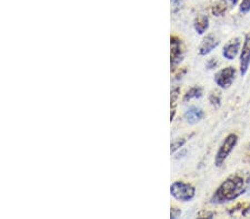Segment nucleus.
Wrapping results in <instances>:
<instances>
[{"instance_id":"nucleus-15","label":"nucleus","mask_w":250,"mask_h":219,"mask_svg":"<svg viewBox=\"0 0 250 219\" xmlns=\"http://www.w3.org/2000/svg\"><path fill=\"white\" fill-rule=\"evenodd\" d=\"M179 94H180V89H179V88H175L173 91H171V96H170L171 110H176V105H177Z\"/></svg>"},{"instance_id":"nucleus-11","label":"nucleus","mask_w":250,"mask_h":219,"mask_svg":"<svg viewBox=\"0 0 250 219\" xmlns=\"http://www.w3.org/2000/svg\"><path fill=\"white\" fill-rule=\"evenodd\" d=\"M202 96V89L199 87H194L191 88L189 91L183 95V102H188V101L193 99H199V97Z\"/></svg>"},{"instance_id":"nucleus-18","label":"nucleus","mask_w":250,"mask_h":219,"mask_svg":"<svg viewBox=\"0 0 250 219\" xmlns=\"http://www.w3.org/2000/svg\"><path fill=\"white\" fill-rule=\"evenodd\" d=\"M227 1H230L232 3V5H237L238 3V1H239V0H227Z\"/></svg>"},{"instance_id":"nucleus-4","label":"nucleus","mask_w":250,"mask_h":219,"mask_svg":"<svg viewBox=\"0 0 250 219\" xmlns=\"http://www.w3.org/2000/svg\"><path fill=\"white\" fill-rule=\"evenodd\" d=\"M236 78V69L233 66H227L214 74V82L221 89H228Z\"/></svg>"},{"instance_id":"nucleus-10","label":"nucleus","mask_w":250,"mask_h":219,"mask_svg":"<svg viewBox=\"0 0 250 219\" xmlns=\"http://www.w3.org/2000/svg\"><path fill=\"white\" fill-rule=\"evenodd\" d=\"M194 28L198 34H204L209 28V19L207 16H199L194 21Z\"/></svg>"},{"instance_id":"nucleus-3","label":"nucleus","mask_w":250,"mask_h":219,"mask_svg":"<svg viewBox=\"0 0 250 219\" xmlns=\"http://www.w3.org/2000/svg\"><path fill=\"white\" fill-rule=\"evenodd\" d=\"M237 142H238V136L236 134L232 133V134L227 135V138L222 141L219 148H218L216 157H214V165L217 167H220L222 164L225 163V161L227 159L230 153H232L233 148H235V146L237 145Z\"/></svg>"},{"instance_id":"nucleus-8","label":"nucleus","mask_w":250,"mask_h":219,"mask_svg":"<svg viewBox=\"0 0 250 219\" xmlns=\"http://www.w3.org/2000/svg\"><path fill=\"white\" fill-rule=\"evenodd\" d=\"M218 46H219L218 39L214 37V34H209V36L204 38V40H202L200 46H199V54H200V56H207V54L213 52Z\"/></svg>"},{"instance_id":"nucleus-6","label":"nucleus","mask_w":250,"mask_h":219,"mask_svg":"<svg viewBox=\"0 0 250 219\" xmlns=\"http://www.w3.org/2000/svg\"><path fill=\"white\" fill-rule=\"evenodd\" d=\"M250 66V33H246L243 49L240 52V62H239V73L244 77L248 72Z\"/></svg>"},{"instance_id":"nucleus-12","label":"nucleus","mask_w":250,"mask_h":219,"mask_svg":"<svg viewBox=\"0 0 250 219\" xmlns=\"http://www.w3.org/2000/svg\"><path fill=\"white\" fill-rule=\"evenodd\" d=\"M187 142V138H179L177 140H175L173 143H171V147H170V152L171 154H175L176 152L185 145V143Z\"/></svg>"},{"instance_id":"nucleus-16","label":"nucleus","mask_w":250,"mask_h":219,"mask_svg":"<svg viewBox=\"0 0 250 219\" xmlns=\"http://www.w3.org/2000/svg\"><path fill=\"white\" fill-rule=\"evenodd\" d=\"M239 11L241 14H248L250 11V0H241L240 6H239Z\"/></svg>"},{"instance_id":"nucleus-2","label":"nucleus","mask_w":250,"mask_h":219,"mask_svg":"<svg viewBox=\"0 0 250 219\" xmlns=\"http://www.w3.org/2000/svg\"><path fill=\"white\" fill-rule=\"evenodd\" d=\"M170 195L176 201L188 203L195 198L196 189L191 184L182 181H176L170 186Z\"/></svg>"},{"instance_id":"nucleus-1","label":"nucleus","mask_w":250,"mask_h":219,"mask_svg":"<svg viewBox=\"0 0 250 219\" xmlns=\"http://www.w3.org/2000/svg\"><path fill=\"white\" fill-rule=\"evenodd\" d=\"M247 182L244 176L235 174L221 183L212 197L213 204H224L227 202H232L243 195L246 190Z\"/></svg>"},{"instance_id":"nucleus-5","label":"nucleus","mask_w":250,"mask_h":219,"mask_svg":"<svg viewBox=\"0 0 250 219\" xmlns=\"http://www.w3.org/2000/svg\"><path fill=\"white\" fill-rule=\"evenodd\" d=\"M170 64L171 68L176 69L179 65V63L182 61L183 58V45L180 39L176 36L170 38Z\"/></svg>"},{"instance_id":"nucleus-14","label":"nucleus","mask_w":250,"mask_h":219,"mask_svg":"<svg viewBox=\"0 0 250 219\" xmlns=\"http://www.w3.org/2000/svg\"><path fill=\"white\" fill-rule=\"evenodd\" d=\"M209 101H210V103H212L214 108H219L220 107V103H221L220 92L214 91L212 94H210V96H209Z\"/></svg>"},{"instance_id":"nucleus-19","label":"nucleus","mask_w":250,"mask_h":219,"mask_svg":"<svg viewBox=\"0 0 250 219\" xmlns=\"http://www.w3.org/2000/svg\"><path fill=\"white\" fill-rule=\"evenodd\" d=\"M173 1H177V0H173Z\"/></svg>"},{"instance_id":"nucleus-7","label":"nucleus","mask_w":250,"mask_h":219,"mask_svg":"<svg viewBox=\"0 0 250 219\" xmlns=\"http://www.w3.org/2000/svg\"><path fill=\"white\" fill-rule=\"evenodd\" d=\"M240 46L241 42L239 38L232 39V40L225 45L224 49H222V56H224L225 59H227V60H235L238 53H239Z\"/></svg>"},{"instance_id":"nucleus-17","label":"nucleus","mask_w":250,"mask_h":219,"mask_svg":"<svg viewBox=\"0 0 250 219\" xmlns=\"http://www.w3.org/2000/svg\"><path fill=\"white\" fill-rule=\"evenodd\" d=\"M181 214V212H180V209H178V208H171V212H170V217L173 218V219H176V218H178V216L179 215Z\"/></svg>"},{"instance_id":"nucleus-13","label":"nucleus","mask_w":250,"mask_h":219,"mask_svg":"<svg viewBox=\"0 0 250 219\" xmlns=\"http://www.w3.org/2000/svg\"><path fill=\"white\" fill-rule=\"evenodd\" d=\"M226 10H227V5L224 2H218L213 7V14L214 16H222L226 13Z\"/></svg>"},{"instance_id":"nucleus-9","label":"nucleus","mask_w":250,"mask_h":219,"mask_svg":"<svg viewBox=\"0 0 250 219\" xmlns=\"http://www.w3.org/2000/svg\"><path fill=\"white\" fill-rule=\"evenodd\" d=\"M205 113L200 108L198 107H190L188 110H187L185 115V120L191 125H195L200 122V121L204 119Z\"/></svg>"}]
</instances>
